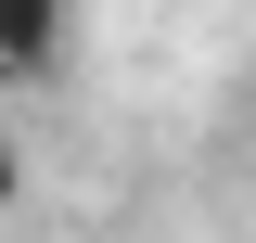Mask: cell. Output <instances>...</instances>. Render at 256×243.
Instances as JSON below:
<instances>
[{
	"mask_svg": "<svg viewBox=\"0 0 256 243\" xmlns=\"http://www.w3.org/2000/svg\"><path fill=\"white\" fill-rule=\"evenodd\" d=\"M77 52V0H0V90H52Z\"/></svg>",
	"mask_w": 256,
	"mask_h": 243,
	"instance_id": "1",
	"label": "cell"
},
{
	"mask_svg": "<svg viewBox=\"0 0 256 243\" xmlns=\"http://www.w3.org/2000/svg\"><path fill=\"white\" fill-rule=\"evenodd\" d=\"M26 205V141H13V128H0V218Z\"/></svg>",
	"mask_w": 256,
	"mask_h": 243,
	"instance_id": "2",
	"label": "cell"
}]
</instances>
